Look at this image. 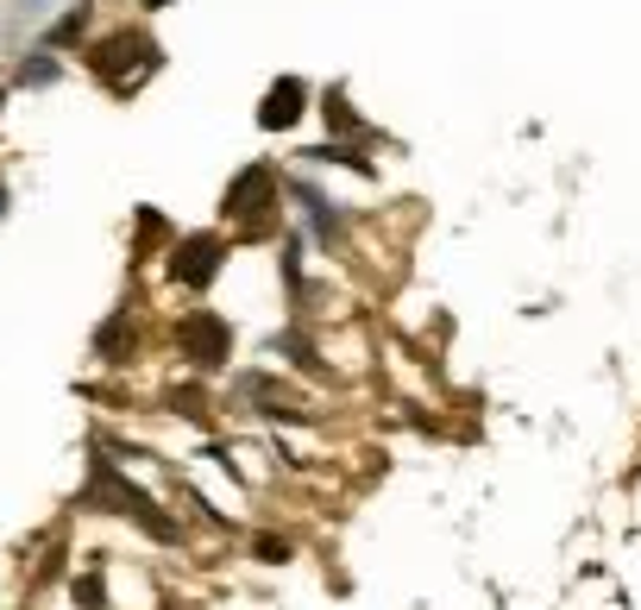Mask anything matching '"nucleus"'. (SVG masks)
Segmentation results:
<instances>
[{"mask_svg": "<svg viewBox=\"0 0 641 610\" xmlns=\"http://www.w3.org/2000/svg\"><path fill=\"white\" fill-rule=\"evenodd\" d=\"M221 214H227L233 227H246V239H271V233L283 227L277 221V171H271V164H246V171L233 177Z\"/></svg>", "mask_w": 641, "mask_h": 610, "instance_id": "f257e3e1", "label": "nucleus"}, {"mask_svg": "<svg viewBox=\"0 0 641 610\" xmlns=\"http://www.w3.org/2000/svg\"><path fill=\"white\" fill-rule=\"evenodd\" d=\"M88 70H95L102 82H114V89H132L145 70H157V45L139 26L107 32L102 45H88Z\"/></svg>", "mask_w": 641, "mask_h": 610, "instance_id": "f03ea898", "label": "nucleus"}, {"mask_svg": "<svg viewBox=\"0 0 641 610\" xmlns=\"http://www.w3.org/2000/svg\"><path fill=\"white\" fill-rule=\"evenodd\" d=\"M227 258H233L227 233H182L177 246H170V278H177L182 290H195V296H202V290L221 283Z\"/></svg>", "mask_w": 641, "mask_h": 610, "instance_id": "7ed1b4c3", "label": "nucleus"}, {"mask_svg": "<svg viewBox=\"0 0 641 610\" xmlns=\"http://www.w3.org/2000/svg\"><path fill=\"white\" fill-rule=\"evenodd\" d=\"M177 347H182V359H189L195 372H227L233 321L227 315H214V308H189V315L177 321Z\"/></svg>", "mask_w": 641, "mask_h": 610, "instance_id": "20e7f679", "label": "nucleus"}, {"mask_svg": "<svg viewBox=\"0 0 641 610\" xmlns=\"http://www.w3.org/2000/svg\"><path fill=\"white\" fill-rule=\"evenodd\" d=\"M308 107H314V89L302 77H277L264 89V102H258V127L264 132H296L308 120Z\"/></svg>", "mask_w": 641, "mask_h": 610, "instance_id": "39448f33", "label": "nucleus"}, {"mask_svg": "<svg viewBox=\"0 0 641 610\" xmlns=\"http://www.w3.org/2000/svg\"><path fill=\"white\" fill-rule=\"evenodd\" d=\"M82 26H88V7H70V13H63V20H57V26L45 32V51H51V45H76Z\"/></svg>", "mask_w": 641, "mask_h": 610, "instance_id": "423d86ee", "label": "nucleus"}, {"mask_svg": "<svg viewBox=\"0 0 641 610\" xmlns=\"http://www.w3.org/2000/svg\"><path fill=\"white\" fill-rule=\"evenodd\" d=\"M76 605L82 610H107V579L88 566V573H76Z\"/></svg>", "mask_w": 641, "mask_h": 610, "instance_id": "0eeeda50", "label": "nucleus"}, {"mask_svg": "<svg viewBox=\"0 0 641 610\" xmlns=\"http://www.w3.org/2000/svg\"><path fill=\"white\" fill-rule=\"evenodd\" d=\"M63 70H57V57L51 51H38V57H26V70H20V82L26 89H45V82H57Z\"/></svg>", "mask_w": 641, "mask_h": 610, "instance_id": "6e6552de", "label": "nucleus"}, {"mask_svg": "<svg viewBox=\"0 0 641 610\" xmlns=\"http://www.w3.org/2000/svg\"><path fill=\"white\" fill-rule=\"evenodd\" d=\"M252 554L258 560H289V541H283V535H252Z\"/></svg>", "mask_w": 641, "mask_h": 610, "instance_id": "1a4fd4ad", "label": "nucleus"}, {"mask_svg": "<svg viewBox=\"0 0 641 610\" xmlns=\"http://www.w3.org/2000/svg\"><path fill=\"white\" fill-rule=\"evenodd\" d=\"M7 208H13V196H7V183H0V221H7Z\"/></svg>", "mask_w": 641, "mask_h": 610, "instance_id": "9d476101", "label": "nucleus"}, {"mask_svg": "<svg viewBox=\"0 0 641 610\" xmlns=\"http://www.w3.org/2000/svg\"><path fill=\"white\" fill-rule=\"evenodd\" d=\"M157 7H170V0H145V13H157Z\"/></svg>", "mask_w": 641, "mask_h": 610, "instance_id": "9b49d317", "label": "nucleus"}]
</instances>
